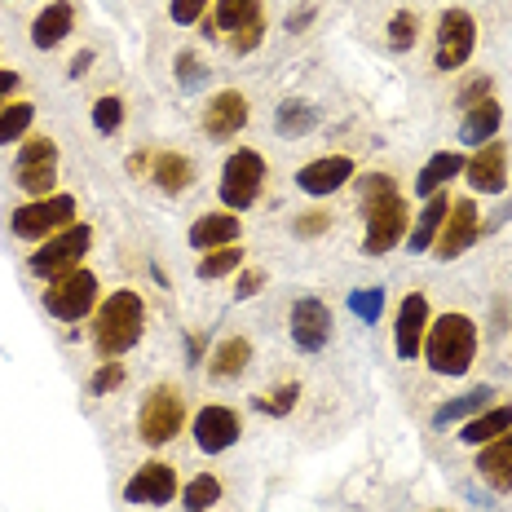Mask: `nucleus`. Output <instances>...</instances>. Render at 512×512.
I'll list each match as a JSON object with an SVG mask.
<instances>
[{
	"mask_svg": "<svg viewBox=\"0 0 512 512\" xmlns=\"http://www.w3.org/2000/svg\"><path fill=\"white\" fill-rule=\"evenodd\" d=\"M358 199H362V212H367V239H362L367 256L393 252L402 243V234H407V221H411L398 186H393V177H384V173L362 177Z\"/></svg>",
	"mask_w": 512,
	"mask_h": 512,
	"instance_id": "1",
	"label": "nucleus"
},
{
	"mask_svg": "<svg viewBox=\"0 0 512 512\" xmlns=\"http://www.w3.org/2000/svg\"><path fill=\"white\" fill-rule=\"evenodd\" d=\"M424 354L437 376H468L477 358V327L464 314H442L424 332Z\"/></svg>",
	"mask_w": 512,
	"mask_h": 512,
	"instance_id": "2",
	"label": "nucleus"
},
{
	"mask_svg": "<svg viewBox=\"0 0 512 512\" xmlns=\"http://www.w3.org/2000/svg\"><path fill=\"white\" fill-rule=\"evenodd\" d=\"M142 323H146V309L142 296L120 287V292L106 296V305L98 309V323H93V340H98V354L102 358H120L128 349L142 340Z\"/></svg>",
	"mask_w": 512,
	"mask_h": 512,
	"instance_id": "3",
	"label": "nucleus"
},
{
	"mask_svg": "<svg viewBox=\"0 0 512 512\" xmlns=\"http://www.w3.org/2000/svg\"><path fill=\"white\" fill-rule=\"evenodd\" d=\"M89 243H93L89 226H67L58 234H49V239L40 243V252L31 256V270H36L40 279H62V274L80 270V256L89 252Z\"/></svg>",
	"mask_w": 512,
	"mask_h": 512,
	"instance_id": "4",
	"label": "nucleus"
},
{
	"mask_svg": "<svg viewBox=\"0 0 512 512\" xmlns=\"http://www.w3.org/2000/svg\"><path fill=\"white\" fill-rule=\"evenodd\" d=\"M181 420H186L181 393L173 389V384H159V389L146 393L142 415H137V433H142V442L164 446V442H173V437L181 433Z\"/></svg>",
	"mask_w": 512,
	"mask_h": 512,
	"instance_id": "5",
	"label": "nucleus"
},
{
	"mask_svg": "<svg viewBox=\"0 0 512 512\" xmlns=\"http://www.w3.org/2000/svg\"><path fill=\"white\" fill-rule=\"evenodd\" d=\"M71 221H76V199L71 195H45V199H36V204L18 208L14 217H9V226H14L18 239H49V234L67 230Z\"/></svg>",
	"mask_w": 512,
	"mask_h": 512,
	"instance_id": "6",
	"label": "nucleus"
},
{
	"mask_svg": "<svg viewBox=\"0 0 512 512\" xmlns=\"http://www.w3.org/2000/svg\"><path fill=\"white\" fill-rule=\"evenodd\" d=\"M261 181H265V159L256 151H234L221 168V199L226 208H252L256 195H261Z\"/></svg>",
	"mask_w": 512,
	"mask_h": 512,
	"instance_id": "7",
	"label": "nucleus"
},
{
	"mask_svg": "<svg viewBox=\"0 0 512 512\" xmlns=\"http://www.w3.org/2000/svg\"><path fill=\"white\" fill-rule=\"evenodd\" d=\"M98 301V279H93L89 270H71L62 274V279H53V287L45 292V309L53 318H62V323H76L84 318Z\"/></svg>",
	"mask_w": 512,
	"mask_h": 512,
	"instance_id": "8",
	"label": "nucleus"
},
{
	"mask_svg": "<svg viewBox=\"0 0 512 512\" xmlns=\"http://www.w3.org/2000/svg\"><path fill=\"white\" fill-rule=\"evenodd\" d=\"M477 49V23L468 9H446L437 23V67L442 71H460Z\"/></svg>",
	"mask_w": 512,
	"mask_h": 512,
	"instance_id": "9",
	"label": "nucleus"
},
{
	"mask_svg": "<svg viewBox=\"0 0 512 512\" xmlns=\"http://www.w3.org/2000/svg\"><path fill=\"white\" fill-rule=\"evenodd\" d=\"M332 336V309H327L318 296H301L292 305V340L305 349V354H318Z\"/></svg>",
	"mask_w": 512,
	"mask_h": 512,
	"instance_id": "10",
	"label": "nucleus"
},
{
	"mask_svg": "<svg viewBox=\"0 0 512 512\" xmlns=\"http://www.w3.org/2000/svg\"><path fill=\"white\" fill-rule=\"evenodd\" d=\"M477 204L473 199H455L451 212H446V221H442V234H437V256L442 261H455L464 248H473L477 243Z\"/></svg>",
	"mask_w": 512,
	"mask_h": 512,
	"instance_id": "11",
	"label": "nucleus"
},
{
	"mask_svg": "<svg viewBox=\"0 0 512 512\" xmlns=\"http://www.w3.org/2000/svg\"><path fill=\"white\" fill-rule=\"evenodd\" d=\"M173 495H177V473L168 464H159V460L142 464L133 473V482L124 486L128 504H151V508H159V504H173Z\"/></svg>",
	"mask_w": 512,
	"mask_h": 512,
	"instance_id": "12",
	"label": "nucleus"
},
{
	"mask_svg": "<svg viewBox=\"0 0 512 512\" xmlns=\"http://www.w3.org/2000/svg\"><path fill=\"white\" fill-rule=\"evenodd\" d=\"M195 442H199V451L221 455L226 446L239 442V415L230 407H204L195 415Z\"/></svg>",
	"mask_w": 512,
	"mask_h": 512,
	"instance_id": "13",
	"label": "nucleus"
},
{
	"mask_svg": "<svg viewBox=\"0 0 512 512\" xmlns=\"http://www.w3.org/2000/svg\"><path fill=\"white\" fill-rule=\"evenodd\" d=\"M424 332H429V301L420 292H411L398 309V327H393V345H398V358H415L424 345Z\"/></svg>",
	"mask_w": 512,
	"mask_h": 512,
	"instance_id": "14",
	"label": "nucleus"
},
{
	"mask_svg": "<svg viewBox=\"0 0 512 512\" xmlns=\"http://www.w3.org/2000/svg\"><path fill=\"white\" fill-rule=\"evenodd\" d=\"M349 177H354V159L349 155H327V159L305 164L301 173H296V186H301L305 195H332V190H340Z\"/></svg>",
	"mask_w": 512,
	"mask_h": 512,
	"instance_id": "15",
	"label": "nucleus"
},
{
	"mask_svg": "<svg viewBox=\"0 0 512 512\" xmlns=\"http://www.w3.org/2000/svg\"><path fill=\"white\" fill-rule=\"evenodd\" d=\"M248 124V98L243 93H217V98L208 102V111H204V133L212 137V142H221V137H234L239 128Z\"/></svg>",
	"mask_w": 512,
	"mask_h": 512,
	"instance_id": "16",
	"label": "nucleus"
},
{
	"mask_svg": "<svg viewBox=\"0 0 512 512\" xmlns=\"http://www.w3.org/2000/svg\"><path fill=\"white\" fill-rule=\"evenodd\" d=\"M464 168H468V181H473L482 195H499V190L508 186V151L499 142H486Z\"/></svg>",
	"mask_w": 512,
	"mask_h": 512,
	"instance_id": "17",
	"label": "nucleus"
},
{
	"mask_svg": "<svg viewBox=\"0 0 512 512\" xmlns=\"http://www.w3.org/2000/svg\"><path fill=\"white\" fill-rule=\"evenodd\" d=\"M71 27H76V9L67 5V0H53L36 14V23H31V45L36 49H53L62 45V40L71 36Z\"/></svg>",
	"mask_w": 512,
	"mask_h": 512,
	"instance_id": "18",
	"label": "nucleus"
},
{
	"mask_svg": "<svg viewBox=\"0 0 512 512\" xmlns=\"http://www.w3.org/2000/svg\"><path fill=\"white\" fill-rule=\"evenodd\" d=\"M234 239H239V217H234V212H208V217H199L195 226H190V243H195L199 252L230 248Z\"/></svg>",
	"mask_w": 512,
	"mask_h": 512,
	"instance_id": "19",
	"label": "nucleus"
},
{
	"mask_svg": "<svg viewBox=\"0 0 512 512\" xmlns=\"http://www.w3.org/2000/svg\"><path fill=\"white\" fill-rule=\"evenodd\" d=\"M477 468L495 490H512V429L486 442V451L477 455Z\"/></svg>",
	"mask_w": 512,
	"mask_h": 512,
	"instance_id": "20",
	"label": "nucleus"
},
{
	"mask_svg": "<svg viewBox=\"0 0 512 512\" xmlns=\"http://www.w3.org/2000/svg\"><path fill=\"white\" fill-rule=\"evenodd\" d=\"M446 212H451V199H446L442 190H433V195L424 199V212H420V221L411 226V239H407L415 252H429V248H433V239L442 234Z\"/></svg>",
	"mask_w": 512,
	"mask_h": 512,
	"instance_id": "21",
	"label": "nucleus"
},
{
	"mask_svg": "<svg viewBox=\"0 0 512 512\" xmlns=\"http://www.w3.org/2000/svg\"><path fill=\"white\" fill-rule=\"evenodd\" d=\"M499 120H504V111H499V102L482 98L477 106H468V115H464V124H460V142H468V146H486L490 137H495Z\"/></svg>",
	"mask_w": 512,
	"mask_h": 512,
	"instance_id": "22",
	"label": "nucleus"
},
{
	"mask_svg": "<svg viewBox=\"0 0 512 512\" xmlns=\"http://www.w3.org/2000/svg\"><path fill=\"white\" fill-rule=\"evenodd\" d=\"M252 362V345L243 336H230V340H221L217 349H212V362H208V376L212 380H234V376H243V367Z\"/></svg>",
	"mask_w": 512,
	"mask_h": 512,
	"instance_id": "23",
	"label": "nucleus"
},
{
	"mask_svg": "<svg viewBox=\"0 0 512 512\" xmlns=\"http://www.w3.org/2000/svg\"><path fill=\"white\" fill-rule=\"evenodd\" d=\"M512 429V407H490V411H477L473 420L460 429V442L468 446H486V442H495L499 433H508Z\"/></svg>",
	"mask_w": 512,
	"mask_h": 512,
	"instance_id": "24",
	"label": "nucleus"
},
{
	"mask_svg": "<svg viewBox=\"0 0 512 512\" xmlns=\"http://www.w3.org/2000/svg\"><path fill=\"white\" fill-rule=\"evenodd\" d=\"M151 173H155V186L168 190V195H181V190L195 181V168H190V159H181L173 151H159L155 164H151Z\"/></svg>",
	"mask_w": 512,
	"mask_h": 512,
	"instance_id": "25",
	"label": "nucleus"
},
{
	"mask_svg": "<svg viewBox=\"0 0 512 512\" xmlns=\"http://www.w3.org/2000/svg\"><path fill=\"white\" fill-rule=\"evenodd\" d=\"M460 173H464V159H460V155H433L429 164L420 168V177H415V195L429 199L433 190H442L446 181L460 177Z\"/></svg>",
	"mask_w": 512,
	"mask_h": 512,
	"instance_id": "26",
	"label": "nucleus"
},
{
	"mask_svg": "<svg viewBox=\"0 0 512 512\" xmlns=\"http://www.w3.org/2000/svg\"><path fill=\"white\" fill-rule=\"evenodd\" d=\"M490 398H495V389H468L464 398H451L446 407H437V415H433V424H455V420H473L477 411H486L490 407Z\"/></svg>",
	"mask_w": 512,
	"mask_h": 512,
	"instance_id": "27",
	"label": "nucleus"
},
{
	"mask_svg": "<svg viewBox=\"0 0 512 512\" xmlns=\"http://www.w3.org/2000/svg\"><path fill=\"white\" fill-rule=\"evenodd\" d=\"M314 124H318V111H314L309 102H301V98H287V102L279 106V120H274L279 137H305Z\"/></svg>",
	"mask_w": 512,
	"mask_h": 512,
	"instance_id": "28",
	"label": "nucleus"
},
{
	"mask_svg": "<svg viewBox=\"0 0 512 512\" xmlns=\"http://www.w3.org/2000/svg\"><path fill=\"white\" fill-rule=\"evenodd\" d=\"M252 23H261V0H217V27L221 31H243V27H252Z\"/></svg>",
	"mask_w": 512,
	"mask_h": 512,
	"instance_id": "29",
	"label": "nucleus"
},
{
	"mask_svg": "<svg viewBox=\"0 0 512 512\" xmlns=\"http://www.w3.org/2000/svg\"><path fill=\"white\" fill-rule=\"evenodd\" d=\"M181 499H186V508H190V512H208L212 504H221V482H217L212 473H199L195 482H186Z\"/></svg>",
	"mask_w": 512,
	"mask_h": 512,
	"instance_id": "30",
	"label": "nucleus"
},
{
	"mask_svg": "<svg viewBox=\"0 0 512 512\" xmlns=\"http://www.w3.org/2000/svg\"><path fill=\"white\" fill-rule=\"evenodd\" d=\"M239 265H243V252L234 248V243L230 248H212L204 261H199V279H221V274L239 270Z\"/></svg>",
	"mask_w": 512,
	"mask_h": 512,
	"instance_id": "31",
	"label": "nucleus"
},
{
	"mask_svg": "<svg viewBox=\"0 0 512 512\" xmlns=\"http://www.w3.org/2000/svg\"><path fill=\"white\" fill-rule=\"evenodd\" d=\"M177 84L186 93H195V89H204V84H208V67H204V58H199L195 49L177 53Z\"/></svg>",
	"mask_w": 512,
	"mask_h": 512,
	"instance_id": "32",
	"label": "nucleus"
},
{
	"mask_svg": "<svg viewBox=\"0 0 512 512\" xmlns=\"http://www.w3.org/2000/svg\"><path fill=\"white\" fill-rule=\"evenodd\" d=\"M31 106L27 102H14V106H5V111H0V146H9L14 142V137H23L27 128H31Z\"/></svg>",
	"mask_w": 512,
	"mask_h": 512,
	"instance_id": "33",
	"label": "nucleus"
},
{
	"mask_svg": "<svg viewBox=\"0 0 512 512\" xmlns=\"http://www.w3.org/2000/svg\"><path fill=\"white\" fill-rule=\"evenodd\" d=\"M53 168H58V164H23V168H18V186H23L27 195L45 199L49 186H53Z\"/></svg>",
	"mask_w": 512,
	"mask_h": 512,
	"instance_id": "34",
	"label": "nucleus"
},
{
	"mask_svg": "<svg viewBox=\"0 0 512 512\" xmlns=\"http://www.w3.org/2000/svg\"><path fill=\"white\" fill-rule=\"evenodd\" d=\"M349 309H354L362 323H376L380 309H384V292L380 287H358V292L349 296Z\"/></svg>",
	"mask_w": 512,
	"mask_h": 512,
	"instance_id": "35",
	"label": "nucleus"
},
{
	"mask_svg": "<svg viewBox=\"0 0 512 512\" xmlns=\"http://www.w3.org/2000/svg\"><path fill=\"white\" fill-rule=\"evenodd\" d=\"M389 45L398 53H407L415 45V14L411 9H398V14L389 18Z\"/></svg>",
	"mask_w": 512,
	"mask_h": 512,
	"instance_id": "36",
	"label": "nucleus"
},
{
	"mask_svg": "<svg viewBox=\"0 0 512 512\" xmlns=\"http://www.w3.org/2000/svg\"><path fill=\"white\" fill-rule=\"evenodd\" d=\"M124 124V102L120 98H98L93 102V128L98 133H115Z\"/></svg>",
	"mask_w": 512,
	"mask_h": 512,
	"instance_id": "37",
	"label": "nucleus"
},
{
	"mask_svg": "<svg viewBox=\"0 0 512 512\" xmlns=\"http://www.w3.org/2000/svg\"><path fill=\"white\" fill-rule=\"evenodd\" d=\"M296 398H301V389L296 384H283V389H274L270 398H256V411H265V415H287L296 407Z\"/></svg>",
	"mask_w": 512,
	"mask_h": 512,
	"instance_id": "38",
	"label": "nucleus"
},
{
	"mask_svg": "<svg viewBox=\"0 0 512 512\" xmlns=\"http://www.w3.org/2000/svg\"><path fill=\"white\" fill-rule=\"evenodd\" d=\"M23 164H58V146L49 137H31L23 151H18V168Z\"/></svg>",
	"mask_w": 512,
	"mask_h": 512,
	"instance_id": "39",
	"label": "nucleus"
},
{
	"mask_svg": "<svg viewBox=\"0 0 512 512\" xmlns=\"http://www.w3.org/2000/svg\"><path fill=\"white\" fill-rule=\"evenodd\" d=\"M204 9H208V0H173V5H168V18H173L177 27H190V23H199Z\"/></svg>",
	"mask_w": 512,
	"mask_h": 512,
	"instance_id": "40",
	"label": "nucleus"
},
{
	"mask_svg": "<svg viewBox=\"0 0 512 512\" xmlns=\"http://www.w3.org/2000/svg\"><path fill=\"white\" fill-rule=\"evenodd\" d=\"M120 380H124V367H120V362H102L98 376H93V393H111Z\"/></svg>",
	"mask_w": 512,
	"mask_h": 512,
	"instance_id": "41",
	"label": "nucleus"
},
{
	"mask_svg": "<svg viewBox=\"0 0 512 512\" xmlns=\"http://www.w3.org/2000/svg\"><path fill=\"white\" fill-rule=\"evenodd\" d=\"M261 36H265V18L252 23V27H243V31H234V53H252L256 45H261Z\"/></svg>",
	"mask_w": 512,
	"mask_h": 512,
	"instance_id": "42",
	"label": "nucleus"
},
{
	"mask_svg": "<svg viewBox=\"0 0 512 512\" xmlns=\"http://www.w3.org/2000/svg\"><path fill=\"white\" fill-rule=\"evenodd\" d=\"M327 226H332V217H327V212H305L301 221H296V234H301V239H309V234H323Z\"/></svg>",
	"mask_w": 512,
	"mask_h": 512,
	"instance_id": "43",
	"label": "nucleus"
},
{
	"mask_svg": "<svg viewBox=\"0 0 512 512\" xmlns=\"http://www.w3.org/2000/svg\"><path fill=\"white\" fill-rule=\"evenodd\" d=\"M261 287H265V274H261V270H248V274L239 279V292H234V296H239V301H248V296H256Z\"/></svg>",
	"mask_w": 512,
	"mask_h": 512,
	"instance_id": "44",
	"label": "nucleus"
},
{
	"mask_svg": "<svg viewBox=\"0 0 512 512\" xmlns=\"http://www.w3.org/2000/svg\"><path fill=\"white\" fill-rule=\"evenodd\" d=\"M14 89H18V76H14V71H0V102H5Z\"/></svg>",
	"mask_w": 512,
	"mask_h": 512,
	"instance_id": "45",
	"label": "nucleus"
},
{
	"mask_svg": "<svg viewBox=\"0 0 512 512\" xmlns=\"http://www.w3.org/2000/svg\"><path fill=\"white\" fill-rule=\"evenodd\" d=\"M309 18H314V5H305L301 14H296V18H287V31H301V27L309 23Z\"/></svg>",
	"mask_w": 512,
	"mask_h": 512,
	"instance_id": "46",
	"label": "nucleus"
},
{
	"mask_svg": "<svg viewBox=\"0 0 512 512\" xmlns=\"http://www.w3.org/2000/svg\"><path fill=\"white\" fill-rule=\"evenodd\" d=\"M89 62H93V53H80V58H76V62H71V76H80V71H84V67H89Z\"/></svg>",
	"mask_w": 512,
	"mask_h": 512,
	"instance_id": "47",
	"label": "nucleus"
}]
</instances>
